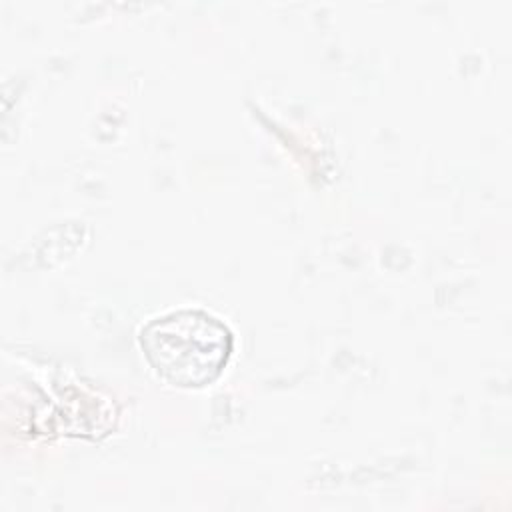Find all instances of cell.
<instances>
[{"label": "cell", "mask_w": 512, "mask_h": 512, "mask_svg": "<svg viewBox=\"0 0 512 512\" xmlns=\"http://www.w3.org/2000/svg\"><path fill=\"white\" fill-rule=\"evenodd\" d=\"M154 372L176 388H206L230 362L234 334L226 322L200 308H180L148 320L138 334Z\"/></svg>", "instance_id": "obj_1"}]
</instances>
